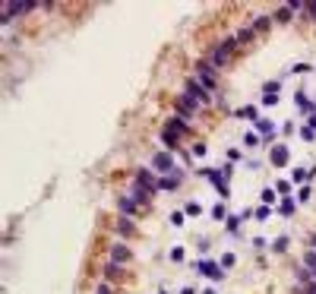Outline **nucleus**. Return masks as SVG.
<instances>
[{
  "instance_id": "nucleus-1",
  "label": "nucleus",
  "mask_w": 316,
  "mask_h": 294,
  "mask_svg": "<svg viewBox=\"0 0 316 294\" xmlns=\"http://www.w3.org/2000/svg\"><path fill=\"white\" fill-rule=\"evenodd\" d=\"M234 48H237V38H228V42L215 44V48H212V54H209V63L215 66V70H221V66H228V60H231Z\"/></svg>"
},
{
  "instance_id": "nucleus-2",
  "label": "nucleus",
  "mask_w": 316,
  "mask_h": 294,
  "mask_svg": "<svg viewBox=\"0 0 316 294\" xmlns=\"http://www.w3.org/2000/svg\"><path fill=\"white\" fill-rule=\"evenodd\" d=\"M38 3H32V0H6L3 6H0V22H6L10 16H16V13H29L35 10Z\"/></svg>"
},
{
  "instance_id": "nucleus-3",
  "label": "nucleus",
  "mask_w": 316,
  "mask_h": 294,
  "mask_svg": "<svg viewBox=\"0 0 316 294\" xmlns=\"http://www.w3.org/2000/svg\"><path fill=\"white\" fill-rule=\"evenodd\" d=\"M184 95H190L193 102H199V105H206L212 98V92H209V85H203L199 79H187V89H184Z\"/></svg>"
},
{
  "instance_id": "nucleus-4",
  "label": "nucleus",
  "mask_w": 316,
  "mask_h": 294,
  "mask_svg": "<svg viewBox=\"0 0 316 294\" xmlns=\"http://www.w3.org/2000/svg\"><path fill=\"white\" fill-rule=\"evenodd\" d=\"M196 272H203V275H209L212 282H218V278H225V269H221L215 259H199L196 263Z\"/></svg>"
},
{
  "instance_id": "nucleus-5",
  "label": "nucleus",
  "mask_w": 316,
  "mask_h": 294,
  "mask_svg": "<svg viewBox=\"0 0 316 294\" xmlns=\"http://www.w3.org/2000/svg\"><path fill=\"white\" fill-rule=\"evenodd\" d=\"M215 73H218V70H215V66L209 63V60H203V63H196V79H199V83H203V85H209V89L215 85Z\"/></svg>"
},
{
  "instance_id": "nucleus-6",
  "label": "nucleus",
  "mask_w": 316,
  "mask_h": 294,
  "mask_svg": "<svg viewBox=\"0 0 316 294\" xmlns=\"http://www.w3.org/2000/svg\"><path fill=\"white\" fill-rule=\"evenodd\" d=\"M152 165H155V171H161V174H174L171 152H155V155H152Z\"/></svg>"
},
{
  "instance_id": "nucleus-7",
  "label": "nucleus",
  "mask_w": 316,
  "mask_h": 294,
  "mask_svg": "<svg viewBox=\"0 0 316 294\" xmlns=\"http://www.w3.org/2000/svg\"><path fill=\"white\" fill-rule=\"evenodd\" d=\"M203 174L215 184V193H218V196H228V193H231V190H228V177H225V171H203Z\"/></svg>"
},
{
  "instance_id": "nucleus-8",
  "label": "nucleus",
  "mask_w": 316,
  "mask_h": 294,
  "mask_svg": "<svg viewBox=\"0 0 316 294\" xmlns=\"http://www.w3.org/2000/svg\"><path fill=\"white\" fill-rule=\"evenodd\" d=\"M177 111H180L177 117H184V120H187V117H193V114L199 111V102H193L190 95H180V98H177Z\"/></svg>"
},
{
  "instance_id": "nucleus-9",
  "label": "nucleus",
  "mask_w": 316,
  "mask_h": 294,
  "mask_svg": "<svg viewBox=\"0 0 316 294\" xmlns=\"http://www.w3.org/2000/svg\"><path fill=\"white\" fill-rule=\"evenodd\" d=\"M269 158H272V165H275V168H281V165H288V158H291V149H288L285 143H278V146H272Z\"/></svg>"
},
{
  "instance_id": "nucleus-10",
  "label": "nucleus",
  "mask_w": 316,
  "mask_h": 294,
  "mask_svg": "<svg viewBox=\"0 0 316 294\" xmlns=\"http://www.w3.org/2000/svg\"><path fill=\"white\" fill-rule=\"evenodd\" d=\"M111 263H130V247H126V244H120V240H117V244H111Z\"/></svg>"
},
{
  "instance_id": "nucleus-11",
  "label": "nucleus",
  "mask_w": 316,
  "mask_h": 294,
  "mask_svg": "<svg viewBox=\"0 0 316 294\" xmlns=\"http://www.w3.org/2000/svg\"><path fill=\"white\" fill-rule=\"evenodd\" d=\"M180 180H184V174H180V171H174V174H165V177L158 180V190L171 193V190H177V187H180Z\"/></svg>"
},
{
  "instance_id": "nucleus-12",
  "label": "nucleus",
  "mask_w": 316,
  "mask_h": 294,
  "mask_svg": "<svg viewBox=\"0 0 316 294\" xmlns=\"http://www.w3.org/2000/svg\"><path fill=\"white\" fill-rule=\"evenodd\" d=\"M136 184H143L146 190H152V193L158 190V180L152 177V174H149V171H146V168H143V171H136Z\"/></svg>"
},
{
  "instance_id": "nucleus-13",
  "label": "nucleus",
  "mask_w": 316,
  "mask_h": 294,
  "mask_svg": "<svg viewBox=\"0 0 316 294\" xmlns=\"http://www.w3.org/2000/svg\"><path fill=\"white\" fill-rule=\"evenodd\" d=\"M136 206H139V203H136V199L130 196V193H126V196H120V199H117V209L124 212V215H133V212H136Z\"/></svg>"
},
{
  "instance_id": "nucleus-14",
  "label": "nucleus",
  "mask_w": 316,
  "mask_h": 294,
  "mask_svg": "<svg viewBox=\"0 0 316 294\" xmlns=\"http://www.w3.org/2000/svg\"><path fill=\"white\" fill-rule=\"evenodd\" d=\"M234 117H240V120H253V124H259V120H263V117H259V111L253 108V105H247V108H240V111H237V114H234Z\"/></svg>"
},
{
  "instance_id": "nucleus-15",
  "label": "nucleus",
  "mask_w": 316,
  "mask_h": 294,
  "mask_svg": "<svg viewBox=\"0 0 316 294\" xmlns=\"http://www.w3.org/2000/svg\"><path fill=\"white\" fill-rule=\"evenodd\" d=\"M130 196L136 199V203H146V199L152 196V190H146L143 184H133V187H130Z\"/></svg>"
},
{
  "instance_id": "nucleus-16",
  "label": "nucleus",
  "mask_w": 316,
  "mask_h": 294,
  "mask_svg": "<svg viewBox=\"0 0 316 294\" xmlns=\"http://www.w3.org/2000/svg\"><path fill=\"white\" fill-rule=\"evenodd\" d=\"M256 133H259V136H266L263 143H269V139H272V133H275V124H272V120H259V124H256Z\"/></svg>"
},
{
  "instance_id": "nucleus-17",
  "label": "nucleus",
  "mask_w": 316,
  "mask_h": 294,
  "mask_svg": "<svg viewBox=\"0 0 316 294\" xmlns=\"http://www.w3.org/2000/svg\"><path fill=\"white\" fill-rule=\"evenodd\" d=\"M294 102H297V108H300V111H307V114H316L313 102H310V98L304 95V92H297V95H294Z\"/></svg>"
},
{
  "instance_id": "nucleus-18",
  "label": "nucleus",
  "mask_w": 316,
  "mask_h": 294,
  "mask_svg": "<svg viewBox=\"0 0 316 294\" xmlns=\"http://www.w3.org/2000/svg\"><path fill=\"white\" fill-rule=\"evenodd\" d=\"M117 231H120V234H133V231H136V225H133L126 215H120L117 218Z\"/></svg>"
},
{
  "instance_id": "nucleus-19",
  "label": "nucleus",
  "mask_w": 316,
  "mask_h": 294,
  "mask_svg": "<svg viewBox=\"0 0 316 294\" xmlns=\"http://www.w3.org/2000/svg\"><path fill=\"white\" fill-rule=\"evenodd\" d=\"M105 275H107V282H117V278L124 275V272H120V266H117V263H107V266H105Z\"/></svg>"
},
{
  "instance_id": "nucleus-20",
  "label": "nucleus",
  "mask_w": 316,
  "mask_h": 294,
  "mask_svg": "<svg viewBox=\"0 0 316 294\" xmlns=\"http://www.w3.org/2000/svg\"><path fill=\"white\" fill-rule=\"evenodd\" d=\"M291 10H294V6H291V3H285V6H278V10H275L272 16L278 19V22H288V19H291Z\"/></svg>"
},
{
  "instance_id": "nucleus-21",
  "label": "nucleus",
  "mask_w": 316,
  "mask_h": 294,
  "mask_svg": "<svg viewBox=\"0 0 316 294\" xmlns=\"http://www.w3.org/2000/svg\"><path fill=\"white\" fill-rule=\"evenodd\" d=\"M263 143V136H259L256 130H250V133H244V146H259Z\"/></svg>"
},
{
  "instance_id": "nucleus-22",
  "label": "nucleus",
  "mask_w": 316,
  "mask_h": 294,
  "mask_svg": "<svg viewBox=\"0 0 316 294\" xmlns=\"http://www.w3.org/2000/svg\"><path fill=\"white\" fill-rule=\"evenodd\" d=\"M234 263H237V256H234V253H225V256H221V259H218V266H221V269H225V272H228V269H231V266H234Z\"/></svg>"
},
{
  "instance_id": "nucleus-23",
  "label": "nucleus",
  "mask_w": 316,
  "mask_h": 294,
  "mask_svg": "<svg viewBox=\"0 0 316 294\" xmlns=\"http://www.w3.org/2000/svg\"><path fill=\"white\" fill-rule=\"evenodd\" d=\"M278 212H281V215H291V212H294V199H281V203H278Z\"/></svg>"
},
{
  "instance_id": "nucleus-24",
  "label": "nucleus",
  "mask_w": 316,
  "mask_h": 294,
  "mask_svg": "<svg viewBox=\"0 0 316 294\" xmlns=\"http://www.w3.org/2000/svg\"><path fill=\"white\" fill-rule=\"evenodd\" d=\"M310 174H313V171H304V168H294V174H291V180H294V184H304V180L310 177Z\"/></svg>"
},
{
  "instance_id": "nucleus-25",
  "label": "nucleus",
  "mask_w": 316,
  "mask_h": 294,
  "mask_svg": "<svg viewBox=\"0 0 316 294\" xmlns=\"http://www.w3.org/2000/svg\"><path fill=\"white\" fill-rule=\"evenodd\" d=\"M269 215H272V209H269V206H259V209H253V218H259V222H266Z\"/></svg>"
},
{
  "instance_id": "nucleus-26",
  "label": "nucleus",
  "mask_w": 316,
  "mask_h": 294,
  "mask_svg": "<svg viewBox=\"0 0 316 294\" xmlns=\"http://www.w3.org/2000/svg\"><path fill=\"white\" fill-rule=\"evenodd\" d=\"M313 136H316L313 126H300V139H304V143H313Z\"/></svg>"
},
{
  "instance_id": "nucleus-27",
  "label": "nucleus",
  "mask_w": 316,
  "mask_h": 294,
  "mask_svg": "<svg viewBox=\"0 0 316 294\" xmlns=\"http://www.w3.org/2000/svg\"><path fill=\"white\" fill-rule=\"evenodd\" d=\"M272 250H275V253H285V250H288V237H278V240H272Z\"/></svg>"
},
{
  "instance_id": "nucleus-28",
  "label": "nucleus",
  "mask_w": 316,
  "mask_h": 294,
  "mask_svg": "<svg viewBox=\"0 0 316 294\" xmlns=\"http://www.w3.org/2000/svg\"><path fill=\"white\" fill-rule=\"evenodd\" d=\"M263 203H266V206L275 203V187H266V190H263Z\"/></svg>"
},
{
  "instance_id": "nucleus-29",
  "label": "nucleus",
  "mask_w": 316,
  "mask_h": 294,
  "mask_svg": "<svg viewBox=\"0 0 316 294\" xmlns=\"http://www.w3.org/2000/svg\"><path fill=\"white\" fill-rule=\"evenodd\" d=\"M253 38V29H240V35H237V44H247Z\"/></svg>"
},
{
  "instance_id": "nucleus-30",
  "label": "nucleus",
  "mask_w": 316,
  "mask_h": 294,
  "mask_svg": "<svg viewBox=\"0 0 316 294\" xmlns=\"http://www.w3.org/2000/svg\"><path fill=\"white\" fill-rule=\"evenodd\" d=\"M266 29H269V19H266V16H259L256 22H253V32H266Z\"/></svg>"
},
{
  "instance_id": "nucleus-31",
  "label": "nucleus",
  "mask_w": 316,
  "mask_h": 294,
  "mask_svg": "<svg viewBox=\"0 0 316 294\" xmlns=\"http://www.w3.org/2000/svg\"><path fill=\"white\" fill-rule=\"evenodd\" d=\"M307 199H310V187H300V190H297V203H307Z\"/></svg>"
},
{
  "instance_id": "nucleus-32",
  "label": "nucleus",
  "mask_w": 316,
  "mask_h": 294,
  "mask_svg": "<svg viewBox=\"0 0 316 294\" xmlns=\"http://www.w3.org/2000/svg\"><path fill=\"white\" fill-rule=\"evenodd\" d=\"M263 89H266V95H278V89H281V83H266V85H263Z\"/></svg>"
},
{
  "instance_id": "nucleus-33",
  "label": "nucleus",
  "mask_w": 316,
  "mask_h": 294,
  "mask_svg": "<svg viewBox=\"0 0 316 294\" xmlns=\"http://www.w3.org/2000/svg\"><path fill=\"white\" fill-rule=\"evenodd\" d=\"M275 190H278V196H288V190H291V184H288V180H278V187H275Z\"/></svg>"
},
{
  "instance_id": "nucleus-34",
  "label": "nucleus",
  "mask_w": 316,
  "mask_h": 294,
  "mask_svg": "<svg viewBox=\"0 0 316 294\" xmlns=\"http://www.w3.org/2000/svg\"><path fill=\"white\" fill-rule=\"evenodd\" d=\"M187 215H199V212H203V209H199V203H187Z\"/></svg>"
},
{
  "instance_id": "nucleus-35",
  "label": "nucleus",
  "mask_w": 316,
  "mask_h": 294,
  "mask_svg": "<svg viewBox=\"0 0 316 294\" xmlns=\"http://www.w3.org/2000/svg\"><path fill=\"white\" fill-rule=\"evenodd\" d=\"M184 218H187V212H171V225H184Z\"/></svg>"
},
{
  "instance_id": "nucleus-36",
  "label": "nucleus",
  "mask_w": 316,
  "mask_h": 294,
  "mask_svg": "<svg viewBox=\"0 0 316 294\" xmlns=\"http://www.w3.org/2000/svg\"><path fill=\"white\" fill-rule=\"evenodd\" d=\"M240 222H244L240 215H237V218H228V231H237V228H240Z\"/></svg>"
},
{
  "instance_id": "nucleus-37",
  "label": "nucleus",
  "mask_w": 316,
  "mask_h": 294,
  "mask_svg": "<svg viewBox=\"0 0 316 294\" xmlns=\"http://www.w3.org/2000/svg\"><path fill=\"white\" fill-rule=\"evenodd\" d=\"M171 259H174V263H184V250H180V247H174V250H171Z\"/></svg>"
},
{
  "instance_id": "nucleus-38",
  "label": "nucleus",
  "mask_w": 316,
  "mask_h": 294,
  "mask_svg": "<svg viewBox=\"0 0 316 294\" xmlns=\"http://www.w3.org/2000/svg\"><path fill=\"white\" fill-rule=\"evenodd\" d=\"M193 155L203 158V155H206V143H196V146H193Z\"/></svg>"
},
{
  "instance_id": "nucleus-39",
  "label": "nucleus",
  "mask_w": 316,
  "mask_h": 294,
  "mask_svg": "<svg viewBox=\"0 0 316 294\" xmlns=\"http://www.w3.org/2000/svg\"><path fill=\"white\" fill-rule=\"evenodd\" d=\"M212 218H225V206H221V203L212 209Z\"/></svg>"
},
{
  "instance_id": "nucleus-40",
  "label": "nucleus",
  "mask_w": 316,
  "mask_h": 294,
  "mask_svg": "<svg viewBox=\"0 0 316 294\" xmlns=\"http://www.w3.org/2000/svg\"><path fill=\"white\" fill-rule=\"evenodd\" d=\"M263 105H269V108H272V105H278V95H263Z\"/></svg>"
},
{
  "instance_id": "nucleus-41",
  "label": "nucleus",
  "mask_w": 316,
  "mask_h": 294,
  "mask_svg": "<svg viewBox=\"0 0 316 294\" xmlns=\"http://www.w3.org/2000/svg\"><path fill=\"white\" fill-rule=\"evenodd\" d=\"M304 10H307V13H310V16L316 19V0H310V3H304Z\"/></svg>"
},
{
  "instance_id": "nucleus-42",
  "label": "nucleus",
  "mask_w": 316,
  "mask_h": 294,
  "mask_svg": "<svg viewBox=\"0 0 316 294\" xmlns=\"http://www.w3.org/2000/svg\"><path fill=\"white\" fill-rule=\"evenodd\" d=\"M95 294H111V285H105V282H102V285H98V291H95Z\"/></svg>"
},
{
  "instance_id": "nucleus-43",
  "label": "nucleus",
  "mask_w": 316,
  "mask_h": 294,
  "mask_svg": "<svg viewBox=\"0 0 316 294\" xmlns=\"http://www.w3.org/2000/svg\"><path fill=\"white\" fill-rule=\"evenodd\" d=\"M304 294H316V282H307V288H304Z\"/></svg>"
},
{
  "instance_id": "nucleus-44",
  "label": "nucleus",
  "mask_w": 316,
  "mask_h": 294,
  "mask_svg": "<svg viewBox=\"0 0 316 294\" xmlns=\"http://www.w3.org/2000/svg\"><path fill=\"white\" fill-rule=\"evenodd\" d=\"M307 126H313V130H316V114H310V120H307Z\"/></svg>"
},
{
  "instance_id": "nucleus-45",
  "label": "nucleus",
  "mask_w": 316,
  "mask_h": 294,
  "mask_svg": "<svg viewBox=\"0 0 316 294\" xmlns=\"http://www.w3.org/2000/svg\"><path fill=\"white\" fill-rule=\"evenodd\" d=\"M180 294H196V291H193V288H184V291H180Z\"/></svg>"
},
{
  "instance_id": "nucleus-46",
  "label": "nucleus",
  "mask_w": 316,
  "mask_h": 294,
  "mask_svg": "<svg viewBox=\"0 0 316 294\" xmlns=\"http://www.w3.org/2000/svg\"><path fill=\"white\" fill-rule=\"evenodd\" d=\"M310 247H313V250H316V234H313V237H310Z\"/></svg>"
},
{
  "instance_id": "nucleus-47",
  "label": "nucleus",
  "mask_w": 316,
  "mask_h": 294,
  "mask_svg": "<svg viewBox=\"0 0 316 294\" xmlns=\"http://www.w3.org/2000/svg\"><path fill=\"white\" fill-rule=\"evenodd\" d=\"M203 294H218V291H212V288H206V291H203Z\"/></svg>"
}]
</instances>
